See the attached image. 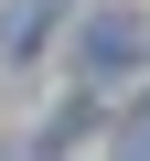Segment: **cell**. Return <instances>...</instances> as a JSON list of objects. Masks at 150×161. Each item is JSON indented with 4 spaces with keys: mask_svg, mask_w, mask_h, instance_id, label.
Listing matches in <instances>:
<instances>
[{
    "mask_svg": "<svg viewBox=\"0 0 150 161\" xmlns=\"http://www.w3.org/2000/svg\"><path fill=\"white\" fill-rule=\"evenodd\" d=\"M139 54H150V22H139V11H97L86 43H75V64H86V75H129Z\"/></svg>",
    "mask_w": 150,
    "mask_h": 161,
    "instance_id": "cell-1",
    "label": "cell"
},
{
    "mask_svg": "<svg viewBox=\"0 0 150 161\" xmlns=\"http://www.w3.org/2000/svg\"><path fill=\"white\" fill-rule=\"evenodd\" d=\"M64 22V0H11V22H0V43L11 54H43V32Z\"/></svg>",
    "mask_w": 150,
    "mask_h": 161,
    "instance_id": "cell-2",
    "label": "cell"
},
{
    "mask_svg": "<svg viewBox=\"0 0 150 161\" xmlns=\"http://www.w3.org/2000/svg\"><path fill=\"white\" fill-rule=\"evenodd\" d=\"M118 161H150V97H139V108L118 118Z\"/></svg>",
    "mask_w": 150,
    "mask_h": 161,
    "instance_id": "cell-3",
    "label": "cell"
}]
</instances>
